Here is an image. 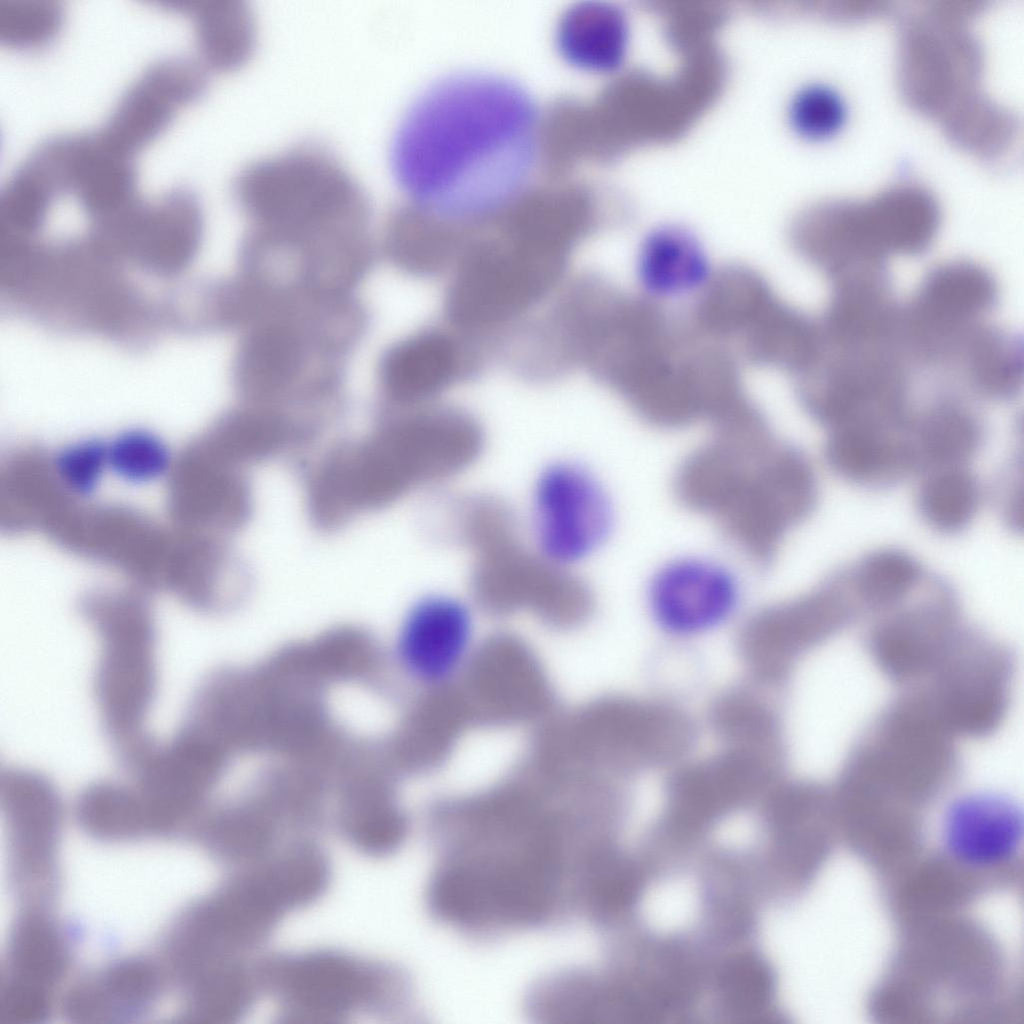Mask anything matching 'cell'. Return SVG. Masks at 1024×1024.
<instances>
[{
  "label": "cell",
  "mask_w": 1024,
  "mask_h": 1024,
  "mask_svg": "<svg viewBox=\"0 0 1024 1024\" xmlns=\"http://www.w3.org/2000/svg\"><path fill=\"white\" fill-rule=\"evenodd\" d=\"M475 808L447 813L435 824L436 861L426 893L433 918L478 941L579 918L588 880L610 841L606 824L530 807Z\"/></svg>",
  "instance_id": "6da1fadb"
},
{
  "label": "cell",
  "mask_w": 1024,
  "mask_h": 1024,
  "mask_svg": "<svg viewBox=\"0 0 1024 1024\" xmlns=\"http://www.w3.org/2000/svg\"><path fill=\"white\" fill-rule=\"evenodd\" d=\"M543 117L519 82L459 72L426 87L391 146L409 202L451 223L493 218L524 196L541 155Z\"/></svg>",
  "instance_id": "7a4b0ae2"
},
{
  "label": "cell",
  "mask_w": 1024,
  "mask_h": 1024,
  "mask_svg": "<svg viewBox=\"0 0 1024 1024\" xmlns=\"http://www.w3.org/2000/svg\"><path fill=\"white\" fill-rule=\"evenodd\" d=\"M679 463L678 501L708 519L754 565H769L818 495L807 456L750 407L735 403Z\"/></svg>",
  "instance_id": "3957f363"
},
{
  "label": "cell",
  "mask_w": 1024,
  "mask_h": 1024,
  "mask_svg": "<svg viewBox=\"0 0 1024 1024\" xmlns=\"http://www.w3.org/2000/svg\"><path fill=\"white\" fill-rule=\"evenodd\" d=\"M595 225L591 204L577 190H529L470 230L447 275L444 321L499 340L561 287L572 255Z\"/></svg>",
  "instance_id": "277c9868"
},
{
  "label": "cell",
  "mask_w": 1024,
  "mask_h": 1024,
  "mask_svg": "<svg viewBox=\"0 0 1024 1024\" xmlns=\"http://www.w3.org/2000/svg\"><path fill=\"white\" fill-rule=\"evenodd\" d=\"M390 410L366 439L334 451L313 473L312 497L332 521L445 483L483 450V429L463 408L437 401Z\"/></svg>",
  "instance_id": "5b68a950"
},
{
  "label": "cell",
  "mask_w": 1024,
  "mask_h": 1024,
  "mask_svg": "<svg viewBox=\"0 0 1024 1024\" xmlns=\"http://www.w3.org/2000/svg\"><path fill=\"white\" fill-rule=\"evenodd\" d=\"M445 512L449 534L471 556L470 584L481 605L495 611L526 609L559 622L589 612L593 598L588 585L574 569L543 555L504 502L465 496L449 503Z\"/></svg>",
  "instance_id": "8992f818"
},
{
  "label": "cell",
  "mask_w": 1024,
  "mask_h": 1024,
  "mask_svg": "<svg viewBox=\"0 0 1024 1024\" xmlns=\"http://www.w3.org/2000/svg\"><path fill=\"white\" fill-rule=\"evenodd\" d=\"M234 194L249 228L302 232L370 214L355 177L330 152L300 145L246 165Z\"/></svg>",
  "instance_id": "52a82bcc"
},
{
  "label": "cell",
  "mask_w": 1024,
  "mask_h": 1024,
  "mask_svg": "<svg viewBox=\"0 0 1024 1024\" xmlns=\"http://www.w3.org/2000/svg\"><path fill=\"white\" fill-rule=\"evenodd\" d=\"M810 369L802 401L829 432L898 426L908 408V361L897 348L824 351Z\"/></svg>",
  "instance_id": "ba28073f"
},
{
  "label": "cell",
  "mask_w": 1024,
  "mask_h": 1024,
  "mask_svg": "<svg viewBox=\"0 0 1024 1024\" xmlns=\"http://www.w3.org/2000/svg\"><path fill=\"white\" fill-rule=\"evenodd\" d=\"M999 288L986 268L953 260L932 268L901 304L899 337L908 362L945 368L954 353L996 308Z\"/></svg>",
  "instance_id": "9c48e42d"
},
{
  "label": "cell",
  "mask_w": 1024,
  "mask_h": 1024,
  "mask_svg": "<svg viewBox=\"0 0 1024 1024\" xmlns=\"http://www.w3.org/2000/svg\"><path fill=\"white\" fill-rule=\"evenodd\" d=\"M530 535L554 563L574 569L608 541L615 508L602 481L587 467L558 461L538 475L530 501Z\"/></svg>",
  "instance_id": "30bf717a"
},
{
  "label": "cell",
  "mask_w": 1024,
  "mask_h": 1024,
  "mask_svg": "<svg viewBox=\"0 0 1024 1024\" xmlns=\"http://www.w3.org/2000/svg\"><path fill=\"white\" fill-rule=\"evenodd\" d=\"M840 576L748 618L739 649L758 680H781L803 654L843 626L861 606L849 573Z\"/></svg>",
  "instance_id": "8fae6325"
},
{
  "label": "cell",
  "mask_w": 1024,
  "mask_h": 1024,
  "mask_svg": "<svg viewBox=\"0 0 1024 1024\" xmlns=\"http://www.w3.org/2000/svg\"><path fill=\"white\" fill-rule=\"evenodd\" d=\"M494 356L490 342L445 321L426 326L383 352L378 389L389 408L437 402L443 392L477 377Z\"/></svg>",
  "instance_id": "7c38bea8"
},
{
  "label": "cell",
  "mask_w": 1024,
  "mask_h": 1024,
  "mask_svg": "<svg viewBox=\"0 0 1024 1024\" xmlns=\"http://www.w3.org/2000/svg\"><path fill=\"white\" fill-rule=\"evenodd\" d=\"M743 593L742 578L732 564L692 553L674 556L652 572L645 602L653 623L664 634L690 639L732 620Z\"/></svg>",
  "instance_id": "4fadbf2b"
},
{
  "label": "cell",
  "mask_w": 1024,
  "mask_h": 1024,
  "mask_svg": "<svg viewBox=\"0 0 1024 1024\" xmlns=\"http://www.w3.org/2000/svg\"><path fill=\"white\" fill-rule=\"evenodd\" d=\"M97 700L105 728L121 752L144 739L155 692L154 634L146 619L102 620Z\"/></svg>",
  "instance_id": "5bb4252c"
},
{
  "label": "cell",
  "mask_w": 1024,
  "mask_h": 1024,
  "mask_svg": "<svg viewBox=\"0 0 1024 1024\" xmlns=\"http://www.w3.org/2000/svg\"><path fill=\"white\" fill-rule=\"evenodd\" d=\"M1010 663L997 645L963 634L930 676L922 691L944 725L953 733L983 735L1003 715Z\"/></svg>",
  "instance_id": "9a60e30c"
},
{
  "label": "cell",
  "mask_w": 1024,
  "mask_h": 1024,
  "mask_svg": "<svg viewBox=\"0 0 1024 1024\" xmlns=\"http://www.w3.org/2000/svg\"><path fill=\"white\" fill-rule=\"evenodd\" d=\"M477 644L475 614L459 597L437 593L422 597L405 614L394 653L402 672L414 683L442 688L460 677Z\"/></svg>",
  "instance_id": "2e32d148"
},
{
  "label": "cell",
  "mask_w": 1024,
  "mask_h": 1024,
  "mask_svg": "<svg viewBox=\"0 0 1024 1024\" xmlns=\"http://www.w3.org/2000/svg\"><path fill=\"white\" fill-rule=\"evenodd\" d=\"M961 635L955 605L944 591L881 620L869 646L887 675L908 683L930 677Z\"/></svg>",
  "instance_id": "e0dca14e"
},
{
  "label": "cell",
  "mask_w": 1024,
  "mask_h": 1024,
  "mask_svg": "<svg viewBox=\"0 0 1024 1024\" xmlns=\"http://www.w3.org/2000/svg\"><path fill=\"white\" fill-rule=\"evenodd\" d=\"M819 327L827 351H860L899 346V304L888 272L872 271L833 282ZM901 347V345H900Z\"/></svg>",
  "instance_id": "ac0fdd59"
},
{
  "label": "cell",
  "mask_w": 1024,
  "mask_h": 1024,
  "mask_svg": "<svg viewBox=\"0 0 1024 1024\" xmlns=\"http://www.w3.org/2000/svg\"><path fill=\"white\" fill-rule=\"evenodd\" d=\"M204 82L203 69L189 61L151 66L124 95L100 136L129 155L164 127L175 108L196 97Z\"/></svg>",
  "instance_id": "d6986e66"
},
{
  "label": "cell",
  "mask_w": 1024,
  "mask_h": 1024,
  "mask_svg": "<svg viewBox=\"0 0 1024 1024\" xmlns=\"http://www.w3.org/2000/svg\"><path fill=\"white\" fill-rule=\"evenodd\" d=\"M1023 838V817L1005 796L977 793L953 802L943 821L942 840L961 865L995 868L1017 855Z\"/></svg>",
  "instance_id": "ffe728a7"
},
{
  "label": "cell",
  "mask_w": 1024,
  "mask_h": 1024,
  "mask_svg": "<svg viewBox=\"0 0 1024 1024\" xmlns=\"http://www.w3.org/2000/svg\"><path fill=\"white\" fill-rule=\"evenodd\" d=\"M469 234L466 226L445 221L411 202L388 215L380 248L385 259L410 276L448 275Z\"/></svg>",
  "instance_id": "44dd1931"
},
{
  "label": "cell",
  "mask_w": 1024,
  "mask_h": 1024,
  "mask_svg": "<svg viewBox=\"0 0 1024 1024\" xmlns=\"http://www.w3.org/2000/svg\"><path fill=\"white\" fill-rule=\"evenodd\" d=\"M276 968L275 978L296 1014L333 1015L376 994L378 975L349 959L316 955Z\"/></svg>",
  "instance_id": "7402d4cb"
},
{
  "label": "cell",
  "mask_w": 1024,
  "mask_h": 1024,
  "mask_svg": "<svg viewBox=\"0 0 1024 1024\" xmlns=\"http://www.w3.org/2000/svg\"><path fill=\"white\" fill-rule=\"evenodd\" d=\"M632 26L625 8L610 1H589L569 9L557 31L563 57L597 72L619 69L627 59Z\"/></svg>",
  "instance_id": "603a6c76"
},
{
  "label": "cell",
  "mask_w": 1024,
  "mask_h": 1024,
  "mask_svg": "<svg viewBox=\"0 0 1024 1024\" xmlns=\"http://www.w3.org/2000/svg\"><path fill=\"white\" fill-rule=\"evenodd\" d=\"M945 369L977 397L1007 401L1022 387L1023 353L1021 339L985 322L959 346Z\"/></svg>",
  "instance_id": "cb8c5ba5"
},
{
  "label": "cell",
  "mask_w": 1024,
  "mask_h": 1024,
  "mask_svg": "<svg viewBox=\"0 0 1024 1024\" xmlns=\"http://www.w3.org/2000/svg\"><path fill=\"white\" fill-rule=\"evenodd\" d=\"M912 431L918 468L929 471L964 465L982 439L977 416L949 395L937 397L913 415Z\"/></svg>",
  "instance_id": "d4e9b609"
},
{
  "label": "cell",
  "mask_w": 1024,
  "mask_h": 1024,
  "mask_svg": "<svg viewBox=\"0 0 1024 1024\" xmlns=\"http://www.w3.org/2000/svg\"><path fill=\"white\" fill-rule=\"evenodd\" d=\"M195 18L197 42L204 62L215 69L242 63L255 42V21L242 0H199L185 3Z\"/></svg>",
  "instance_id": "484cf974"
},
{
  "label": "cell",
  "mask_w": 1024,
  "mask_h": 1024,
  "mask_svg": "<svg viewBox=\"0 0 1024 1024\" xmlns=\"http://www.w3.org/2000/svg\"><path fill=\"white\" fill-rule=\"evenodd\" d=\"M642 256V274L659 291H680L694 284L704 260L694 236L686 228L666 224L648 235Z\"/></svg>",
  "instance_id": "4316f807"
},
{
  "label": "cell",
  "mask_w": 1024,
  "mask_h": 1024,
  "mask_svg": "<svg viewBox=\"0 0 1024 1024\" xmlns=\"http://www.w3.org/2000/svg\"><path fill=\"white\" fill-rule=\"evenodd\" d=\"M979 504V488L964 466H951L928 473L919 494V508L929 526L954 533L972 520Z\"/></svg>",
  "instance_id": "83f0119b"
},
{
  "label": "cell",
  "mask_w": 1024,
  "mask_h": 1024,
  "mask_svg": "<svg viewBox=\"0 0 1024 1024\" xmlns=\"http://www.w3.org/2000/svg\"><path fill=\"white\" fill-rule=\"evenodd\" d=\"M711 716L723 744L781 748L775 712L755 691L738 689L724 694Z\"/></svg>",
  "instance_id": "f1b7e54d"
},
{
  "label": "cell",
  "mask_w": 1024,
  "mask_h": 1024,
  "mask_svg": "<svg viewBox=\"0 0 1024 1024\" xmlns=\"http://www.w3.org/2000/svg\"><path fill=\"white\" fill-rule=\"evenodd\" d=\"M862 606L889 609L906 599L922 580L919 564L908 554L882 550L849 571Z\"/></svg>",
  "instance_id": "f546056e"
},
{
  "label": "cell",
  "mask_w": 1024,
  "mask_h": 1024,
  "mask_svg": "<svg viewBox=\"0 0 1024 1024\" xmlns=\"http://www.w3.org/2000/svg\"><path fill=\"white\" fill-rule=\"evenodd\" d=\"M106 443L109 473L127 484H151L163 479L171 470L172 450L155 432L127 429Z\"/></svg>",
  "instance_id": "4dcf8cb0"
},
{
  "label": "cell",
  "mask_w": 1024,
  "mask_h": 1024,
  "mask_svg": "<svg viewBox=\"0 0 1024 1024\" xmlns=\"http://www.w3.org/2000/svg\"><path fill=\"white\" fill-rule=\"evenodd\" d=\"M790 127L801 137L820 140L835 134L846 118V104L831 86L809 82L798 87L787 104Z\"/></svg>",
  "instance_id": "1f68e13d"
},
{
  "label": "cell",
  "mask_w": 1024,
  "mask_h": 1024,
  "mask_svg": "<svg viewBox=\"0 0 1024 1024\" xmlns=\"http://www.w3.org/2000/svg\"><path fill=\"white\" fill-rule=\"evenodd\" d=\"M51 468L69 494L93 495L109 473L106 440L86 438L62 446L52 455Z\"/></svg>",
  "instance_id": "d6a6232c"
},
{
  "label": "cell",
  "mask_w": 1024,
  "mask_h": 1024,
  "mask_svg": "<svg viewBox=\"0 0 1024 1024\" xmlns=\"http://www.w3.org/2000/svg\"><path fill=\"white\" fill-rule=\"evenodd\" d=\"M60 21L54 2L0 1V37L14 45H33L46 41Z\"/></svg>",
  "instance_id": "836d02e7"
}]
</instances>
